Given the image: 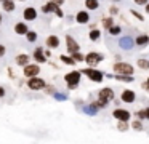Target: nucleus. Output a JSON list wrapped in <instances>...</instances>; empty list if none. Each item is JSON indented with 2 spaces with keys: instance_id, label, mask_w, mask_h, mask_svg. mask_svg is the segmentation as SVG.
Returning a JSON list of instances; mask_svg holds the SVG:
<instances>
[{
  "instance_id": "29",
  "label": "nucleus",
  "mask_w": 149,
  "mask_h": 144,
  "mask_svg": "<svg viewBox=\"0 0 149 144\" xmlns=\"http://www.w3.org/2000/svg\"><path fill=\"white\" fill-rule=\"evenodd\" d=\"M69 56H72V59H74L75 63H82V61H85V54H82L80 51H77V53H72V54H69Z\"/></svg>"
},
{
  "instance_id": "4",
  "label": "nucleus",
  "mask_w": 149,
  "mask_h": 144,
  "mask_svg": "<svg viewBox=\"0 0 149 144\" xmlns=\"http://www.w3.org/2000/svg\"><path fill=\"white\" fill-rule=\"evenodd\" d=\"M80 72L84 74V75H87L88 80H91V82H95V83H101L104 80V72L95 69V67H87V69L80 70Z\"/></svg>"
},
{
  "instance_id": "11",
  "label": "nucleus",
  "mask_w": 149,
  "mask_h": 144,
  "mask_svg": "<svg viewBox=\"0 0 149 144\" xmlns=\"http://www.w3.org/2000/svg\"><path fill=\"white\" fill-rule=\"evenodd\" d=\"M119 47L122 48V50H132V48L135 47V40H133L130 35H125V37H122L119 40Z\"/></svg>"
},
{
  "instance_id": "45",
  "label": "nucleus",
  "mask_w": 149,
  "mask_h": 144,
  "mask_svg": "<svg viewBox=\"0 0 149 144\" xmlns=\"http://www.w3.org/2000/svg\"><path fill=\"white\" fill-rule=\"evenodd\" d=\"M146 13H148V15H149V3H148V5H146Z\"/></svg>"
},
{
  "instance_id": "40",
  "label": "nucleus",
  "mask_w": 149,
  "mask_h": 144,
  "mask_svg": "<svg viewBox=\"0 0 149 144\" xmlns=\"http://www.w3.org/2000/svg\"><path fill=\"white\" fill-rule=\"evenodd\" d=\"M52 2H53V3H55V5H56V6H61V5H63V3H64V0H52Z\"/></svg>"
},
{
  "instance_id": "16",
  "label": "nucleus",
  "mask_w": 149,
  "mask_h": 144,
  "mask_svg": "<svg viewBox=\"0 0 149 144\" xmlns=\"http://www.w3.org/2000/svg\"><path fill=\"white\" fill-rule=\"evenodd\" d=\"M47 47L52 50V48H58L59 47V37L58 35H48L47 37Z\"/></svg>"
},
{
  "instance_id": "38",
  "label": "nucleus",
  "mask_w": 149,
  "mask_h": 144,
  "mask_svg": "<svg viewBox=\"0 0 149 144\" xmlns=\"http://www.w3.org/2000/svg\"><path fill=\"white\" fill-rule=\"evenodd\" d=\"M5 95H7V90L3 86H0V98H5Z\"/></svg>"
},
{
  "instance_id": "48",
  "label": "nucleus",
  "mask_w": 149,
  "mask_h": 144,
  "mask_svg": "<svg viewBox=\"0 0 149 144\" xmlns=\"http://www.w3.org/2000/svg\"><path fill=\"white\" fill-rule=\"evenodd\" d=\"M19 2H26V0H19Z\"/></svg>"
},
{
  "instance_id": "39",
  "label": "nucleus",
  "mask_w": 149,
  "mask_h": 144,
  "mask_svg": "<svg viewBox=\"0 0 149 144\" xmlns=\"http://www.w3.org/2000/svg\"><path fill=\"white\" fill-rule=\"evenodd\" d=\"M136 5H148V0H135Z\"/></svg>"
},
{
  "instance_id": "44",
  "label": "nucleus",
  "mask_w": 149,
  "mask_h": 144,
  "mask_svg": "<svg viewBox=\"0 0 149 144\" xmlns=\"http://www.w3.org/2000/svg\"><path fill=\"white\" fill-rule=\"evenodd\" d=\"M146 90H148V93H149V77L146 79Z\"/></svg>"
},
{
  "instance_id": "35",
  "label": "nucleus",
  "mask_w": 149,
  "mask_h": 144,
  "mask_svg": "<svg viewBox=\"0 0 149 144\" xmlns=\"http://www.w3.org/2000/svg\"><path fill=\"white\" fill-rule=\"evenodd\" d=\"M130 13H132L133 16H135L136 19H139V21H144V16H141V13H138V11H135V10H130Z\"/></svg>"
},
{
  "instance_id": "21",
  "label": "nucleus",
  "mask_w": 149,
  "mask_h": 144,
  "mask_svg": "<svg viewBox=\"0 0 149 144\" xmlns=\"http://www.w3.org/2000/svg\"><path fill=\"white\" fill-rule=\"evenodd\" d=\"M112 79L117 80V82H123V83H132L133 80H135L133 75H116V74L112 75Z\"/></svg>"
},
{
  "instance_id": "9",
  "label": "nucleus",
  "mask_w": 149,
  "mask_h": 144,
  "mask_svg": "<svg viewBox=\"0 0 149 144\" xmlns=\"http://www.w3.org/2000/svg\"><path fill=\"white\" fill-rule=\"evenodd\" d=\"M66 48H68V53H69V54L80 51V47H79V43L71 37V35H66Z\"/></svg>"
},
{
  "instance_id": "26",
  "label": "nucleus",
  "mask_w": 149,
  "mask_h": 144,
  "mask_svg": "<svg viewBox=\"0 0 149 144\" xmlns=\"http://www.w3.org/2000/svg\"><path fill=\"white\" fill-rule=\"evenodd\" d=\"M59 59H61V63L68 64V66H75V61L72 59V56H69V54H61Z\"/></svg>"
},
{
  "instance_id": "22",
  "label": "nucleus",
  "mask_w": 149,
  "mask_h": 144,
  "mask_svg": "<svg viewBox=\"0 0 149 144\" xmlns=\"http://www.w3.org/2000/svg\"><path fill=\"white\" fill-rule=\"evenodd\" d=\"M88 37H90L91 42H98L101 38V31L100 29H91L90 34H88Z\"/></svg>"
},
{
  "instance_id": "31",
  "label": "nucleus",
  "mask_w": 149,
  "mask_h": 144,
  "mask_svg": "<svg viewBox=\"0 0 149 144\" xmlns=\"http://www.w3.org/2000/svg\"><path fill=\"white\" fill-rule=\"evenodd\" d=\"M103 26H104V29H111L114 26V19H112V16H107V18H104L103 19Z\"/></svg>"
},
{
  "instance_id": "12",
  "label": "nucleus",
  "mask_w": 149,
  "mask_h": 144,
  "mask_svg": "<svg viewBox=\"0 0 149 144\" xmlns=\"http://www.w3.org/2000/svg\"><path fill=\"white\" fill-rule=\"evenodd\" d=\"M34 59H36L37 64H45L47 63V59H48V58L43 54V48L42 47H37L36 50H34Z\"/></svg>"
},
{
  "instance_id": "32",
  "label": "nucleus",
  "mask_w": 149,
  "mask_h": 144,
  "mask_svg": "<svg viewBox=\"0 0 149 144\" xmlns=\"http://www.w3.org/2000/svg\"><path fill=\"white\" fill-rule=\"evenodd\" d=\"M26 38H27V42H29V43H34V42H37V32L29 31V32L26 34Z\"/></svg>"
},
{
  "instance_id": "41",
  "label": "nucleus",
  "mask_w": 149,
  "mask_h": 144,
  "mask_svg": "<svg viewBox=\"0 0 149 144\" xmlns=\"http://www.w3.org/2000/svg\"><path fill=\"white\" fill-rule=\"evenodd\" d=\"M109 11H111V15H116V13L119 11V10H117V6H111V8H109Z\"/></svg>"
},
{
  "instance_id": "13",
  "label": "nucleus",
  "mask_w": 149,
  "mask_h": 144,
  "mask_svg": "<svg viewBox=\"0 0 149 144\" xmlns=\"http://www.w3.org/2000/svg\"><path fill=\"white\" fill-rule=\"evenodd\" d=\"M23 18L26 19V21H34V19L37 18V10L34 8V6H27V8H24Z\"/></svg>"
},
{
  "instance_id": "27",
  "label": "nucleus",
  "mask_w": 149,
  "mask_h": 144,
  "mask_svg": "<svg viewBox=\"0 0 149 144\" xmlns=\"http://www.w3.org/2000/svg\"><path fill=\"white\" fill-rule=\"evenodd\" d=\"M130 127H132L135 131H143V130H144V127H143V122L138 120V118H135V120L130 123Z\"/></svg>"
},
{
  "instance_id": "43",
  "label": "nucleus",
  "mask_w": 149,
  "mask_h": 144,
  "mask_svg": "<svg viewBox=\"0 0 149 144\" xmlns=\"http://www.w3.org/2000/svg\"><path fill=\"white\" fill-rule=\"evenodd\" d=\"M43 54H45L47 58H50V56H52V51H50V48H48V50H43Z\"/></svg>"
},
{
  "instance_id": "25",
  "label": "nucleus",
  "mask_w": 149,
  "mask_h": 144,
  "mask_svg": "<svg viewBox=\"0 0 149 144\" xmlns=\"http://www.w3.org/2000/svg\"><path fill=\"white\" fill-rule=\"evenodd\" d=\"M136 66H138L139 69H143V70H148V69H149V59H144V58H139V59L136 61Z\"/></svg>"
},
{
  "instance_id": "46",
  "label": "nucleus",
  "mask_w": 149,
  "mask_h": 144,
  "mask_svg": "<svg viewBox=\"0 0 149 144\" xmlns=\"http://www.w3.org/2000/svg\"><path fill=\"white\" fill-rule=\"evenodd\" d=\"M0 24H2V15H0Z\"/></svg>"
},
{
  "instance_id": "24",
  "label": "nucleus",
  "mask_w": 149,
  "mask_h": 144,
  "mask_svg": "<svg viewBox=\"0 0 149 144\" xmlns=\"http://www.w3.org/2000/svg\"><path fill=\"white\" fill-rule=\"evenodd\" d=\"M53 99H56V101H59V102H63V101H68L69 99V96L66 95V93H61V91H56V93H53Z\"/></svg>"
},
{
  "instance_id": "33",
  "label": "nucleus",
  "mask_w": 149,
  "mask_h": 144,
  "mask_svg": "<svg viewBox=\"0 0 149 144\" xmlns=\"http://www.w3.org/2000/svg\"><path fill=\"white\" fill-rule=\"evenodd\" d=\"M43 93H47V95H53V93H56V88L53 85H48V83H47L45 85V88L42 90Z\"/></svg>"
},
{
  "instance_id": "14",
  "label": "nucleus",
  "mask_w": 149,
  "mask_h": 144,
  "mask_svg": "<svg viewBox=\"0 0 149 144\" xmlns=\"http://www.w3.org/2000/svg\"><path fill=\"white\" fill-rule=\"evenodd\" d=\"M82 112H84V114H87V115H90V117H95V115H98L100 109H98L93 102H90V104H85L84 107H82Z\"/></svg>"
},
{
  "instance_id": "28",
  "label": "nucleus",
  "mask_w": 149,
  "mask_h": 144,
  "mask_svg": "<svg viewBox=\"0 0 149 144\" xmlns=\"http://www.w3.org/2000/svg\"><path fill=\"white\" fill-rule=\"evenodd\" d=\"M85 6H87L88 10H98L100 2H98V0H85Z\"/></svg>"
},
{
  "instance_id": "8",
  "label": "nucleus",
  "mask_w": 149,
  "mask_h": 144,
  "mask_svg": "<svg viewBox=\"0 0 149 144\" xmlns=\"http://www.w3.org/2000/svg\"><path fill=\"white\" fill-rule=\"evenodd\" d=\"M23 74H24V77H27V79L39 77V74H40L39 64H27L26 67H23Z\"/></svg>"
},
{
  "instance_id": "15",
  "label": "nucleus",
  "mask_w": 149,
  "mask_h": 144,
  "mask_svg": "<svg viewBox=\"0 0 149 144\" xmlns=\"http://www.w3.org/2000/svg\"><path fill=\"white\" fill-rule=\"evenodd\" d=\"M15 63H16L19 67H26L27 64H29V54H24V53L18 54V56L15 58Z\"/></svg>"
},
{
  "instance_id": "47",
  "label": "nucleus",
  "mask_w": 149,
  "mask_h": 144,
  "mask_svg": "<svg viewBox=\"0 0 149 144\" xmlns=\"http://www.w3.org/2000/svg\"><path fill=\"white\" fill-rule=\"evenodd\" d=\"M114 2H120V0H114Z\"/></svg>"
},
{
  "instance_id": "30",
  "label": "nucleus",
  "mask_w": 149,
  "mask_h": 144,
  "mask_svg": "<svg viewBox=\"0 0 149 144\" xmlns=\"http://www.w3.org/2000/svg\"><path fill=\"white\" fill-rule=\"evenodd\" d=\"M128 128H130V123L128 122H117V130L119 131H128Z\"/></svg>"
},
{
  "instance_id": "49",
  "label": "nucleus",
  "mask_w": 149,
  "mask_h": 144,
  "mask_svg": "<svg viewBox=\"0 0 149 144\" xmlns=\"http://www.w3.org/2000/svg\"><path fill=\"white\" fill-rule=\"evenodd\" d=\"M0 2H5V0H0Z\"/></svg>"
},
{
  "instance_id": "6",
  "label": "nucleus",
  "mask_w": 149,
  "mask_h": 144,
  "mask_svg": "<svg viewBox=\"0 0 149 144\" xmlns=\"http://www.w3.org/2000/svg\"><path fill=\"white\" fill-rule=\"evenodd\" d=\"M112 117L116 118L117 122H130V118H132V112L127 111V109L117 107V109L112 111Z\"/></svg>"
},
{
  "instance_id": "1",
  "label": "nucleus",
  "mask_w": 149,
  "mask_h": 144,
  "mask_svg": "<svg viewBox=\"0 0 149 144\" xmlns=\"http://www.w3.org/2000/svg\"><path fill=\"white\" fill-rule=\"evenodd\" d=\"M114 90L111 88V86H104V88H101L100 91H98V99L96 101H93V104L96 106L98 109H106L107 104H109L111 101H114Z\"/></svg>"
},
{
  "instance_id": "3",
  "label": "nucleus",
  "mask_w": 149,
  "mask_h": 144,
  "mask_svg": "<svg viewBox=\"0 0 149 144\" xmlns=\"http://www.w3.org/2000/svg\"><path fill=\"white\" fill-rule=\"evenodd\" d=\"M112 69H114V74H116V75H133V72H135V67H133L132 64L120 63V61H117V63L114 64Z\"/></svg>"
},
{
  "instance_id": "23",
  "label": "nucleus",
  "mask_w": 149,
  "mask_h": 144,
  "mask_svg": "<svg viewBox=\"0 0 149 144\" xmlns=\"http://www.w3.org/2000/svg\"><path fill=\"white\" fill-rule=\"evenodd\" d=\"M135 43L139 45V47H144V45L149 43V37H148V35H138L136 40H135Z\"/></svg>"
},
{
  "instance_id": "37",
  "label": "nucleus",
  "mask_w": 149,
  "mask_h": 144,
  "mask_svg": "<svg viewBox=\"0 0 149 144\" xmlns=\"http://www.w3.org/2000/svg\"><path fill=\"white\" fill-rule=\"evenodd\" d=\"M5 53H7V48H5V47H3V45L0 43V58L3 56V54H5Z\"/></svg>"
},
{
  "instance_id": "17",
  "label": "nucleus",
  "mask_w": 149,
  "mask_h": 144,
  "mask_svg": "<svg viewBox=\"0 0 149 144\" xmlns=\"http://www.w3.org/2000/svg\"><path fill=\"white\" fill-rule=\"evenodd\" d=\"M15 32H16L18 35H26L27 32H29V27H27L26 22H16V24H15Z\"/></svg>"
},
{
  "instance_id": "5",
  "label": "nucleus",
  "mask_w": 149,
  "mask_h": 144,
  "mask_svg": "<svg viewBox=\"0 0 149 144\" xmlns=\"http://www.w3.org/2000/svg\"><path fill=\"white\" fill-rule=\"evenodd\" d=\"M26 85H27V88L32 90V91H40V90L45 88L47 82L43 79H40V77H32V79H27Z\"/></svg>"
},
{
  "instance_id": "7",
  "label": "nucleus",
  "mask_w": 149,
  "mask_h": 144,
  "mask_svg": "<svg viewBox=\"0 0 149 144\" xmlns=\"http://www.w3.org/2000/svg\"><path fill=\"white\" fill-rule=\"evenodd\" d=\"M103 59H104V56H103V54H100V53H96V51H91V53L85 54V63L88 64V67L98 66Z\"/></svg>"
},
{
  "instance_id": "18",
  "label": "nucleus",
  "mask_w": 149,
  "mask_h": 144,
  "mask_svg": "<svg viewBox=\"0 0 149 144\" xmlns=\"http://www.w3.org/2000/svg\"><path fill=\"white\" fill-rule=\"evenodd\" d=\"M75 21H77L79 24H87V22L90 21V15H88L87 11H79L77 15H75Z\"/></svg>"
},
{
  "instance_id": "36",
  "label": "nucleus",
  "mask_w": 149,
  "mask_h": 144,
  "mask_svg": "<svg viewBox=\"0 0 149 144\" xmlns=\"http://www.w3.org/2000/svg\"><path fill=\"white\" fill-rule=\"evenodd\" d=\"M55 15L58 16V18H63V16H64V13H63V10H61V8H59V6H58V8L55 10Z\"/></svg>"
},
{
  "instance_id": "10",
  "label": "nucleus",
  "mask_w": 149,
  "mask_h": 144,
  "mask_svg": "<svg viewBox=\"0 0 149 144\" xmlns=\"http://www.w3.org/2000/svg\"><path fill=\"white\" fill-rule=\"evenodd\" d=\"M120 99L123 102H127V104H133L136 101V93L133 90H123L122 95H120Z\"/></svg>"
},
{
  "instance_id": "2",
  "label": "nucleus",
  "mask_w": 149,
  "mask_h": 144,
  "mask_svg": "<svg viewBox=\"0 0 149 144\" xmlns=\"http://www.w3.org/2000/svg\"><path fill=\"white\" fill-rule=\"evenodd\" d=\"M80 79H82V72L80 70H71L64 75V80H66V86L68 90H77L79 88V83H80Z\"/></svg>"
},
{
  "instance_id": "20",
  "label": "nucleus",
  "mask_w": 149,
  "mask_h": 144,
  "mask_svg": "<svg viewBox=\"0 0 149 144\" xmlns=\"http://www.w3.org/2000/svg\"><path fill=\"white\" fill-rule=\"evenodd\" d=\"M2 8H3L7 13H11V11H15L16 5H15L13 0H5V2H2Z\"/></svg>"
},
{
  "instance_id": "19",
  "label": "nucleus",
  "mask_w": 149,
  "mask_h": 144,
  "mask_svg": "<svg viewBox=\"0 0 149 144\" xmlns=\"http://www.w3.org/2000/svg\"><path fill=\"white\" fill-rule=\"evenodd\" d=\"M56 8H58V6H56L52 0H50V2H47L45 5L42 6V13H45V15H48V13H55Z\"/></svg>"
},
{
  "instance_id": "42",
  "label": "nucleus",
  "mask_w": 149,
  "mask_h": 144,
  "mask_svg": "<svg viewBox=\"0 0 149 144\" xmlns=\"http://www.w3.org/2000/svg\"><path fill=\"white\" fill-rule=\"evenodd\" d=\"M144 115H146V120H149V106L144 107Z\"/></svg>"
},
{
  "instance_id": "34",
  "label": "nucleus",
  "mask_w": 149,
  "mask_h": 144,
  "mask_svg": "<svg viewBox=\"0 0 149 144\" xmlns=\"http://www.w3.org/2000/svg\"><path fill=\"white\" fill-rule=\"evenodd\" d=\"M120 31H122V29H120L119 26H116V24H114L111 29H107V32H109L111 35H119V34H120Z\"/></svg>"
}]
</instances>
